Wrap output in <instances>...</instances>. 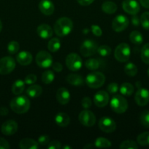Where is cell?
Listing matches in <instances>:
<instances>
[{"label": "cell", "instance_id": "cell-1", "mask_svg": "<svg viewBox=\"0 0 149 149\" xmlns=\"http://www.w3.org/2000/svg\"><path fill=\"white\" fill-rule=\"evenodd\" d=\"M10 106L15 113L22 114L29 111L30 108V100L25 95H18L12 99Z\"/></svg>", "mask_w": 149, "mask_h": 149}, {"label": "cell", "instance_id": "cell-2", "mask_svg": "<svg viewBox=\"0 0 149 149\" xmlns=\"http://www.w3.org/2000/svg\"><path fill=\"white\" fill-rule=\"evenodd\" d=\"M53 28L56 34L62 37L68 35L72 31L73 23L69 17H63L56 21Z\"/></svg>", "mask_w": 149, "mask_h": 149}, {"label": "cell", "instance_id": "cell-3", "mask_svg": "<svg viewBox=\"0 0 149 149\" xmlns=\"http://www.w3.org/2000/svg\"><path fill=\"white\" fill-rule=\"evenodd\" d=\"M105 82V76L102 72L94 71L90 73L86 78V83L90 88L97 89L102 87Z\"/></svg>", "mask_w": 149, "mask_h": 149}, {"label": "cell", "instance_id": "cell-4", "mask_svg": "<svg viewBox=\"0 0 149 149\" xmlns=\"http://www.w3.org/2000/svg\"><path fill=\"white\" fill-rule=\"evenodd\" d=\"M110 108L117 113H123L128 109V102L123 96L116 95L110 100Z\"/></svg>", "mask_w": 149, "mask_h": 149}, {"label": "cell", "instance_id": "cell-5", "mask_svg": "<svg viewBox=\"0 0 149 149\" xmlns=\"http://www.w3.org/2000/svg\"><path fill=\"white\" fill-rule=\"evenodd\" d=\"M131 55V49L128 44L121 43L116 47L114 52L115 58L120 63H125L129 61Z\"/></svg>", "mask_w": 149, "mask_h": 149}, {"label": "cell", "instance_id": "cell-6", "mask_svg": "<svg viewBox=\"0 0 149 149\" xmlns=\"http://www.w3.org/2000/svg\"><path fill=\"white\" fill-rule=\"evenodd\" d=\"M98 45L96 42L87 39L83 42L80 48V52L83 57H90L97 52Z\"/></svg>", "mask_w": 149, "mask_h": 149}, {"label": "cell", "instance_id": "cell-7", "mask_svg": "<svg viewBox=\"0 0 149 149\" xmlns=\"http://www.w3.org/2000/svg\"><path fill=\"white\" fill-rule=\"evenodd\" d=\"M37 64L39 68H48L52 65L53 58L49 52L46 51H39L35 58Z\"/></svg>", "mask_w": 149, "mask_h": 149}, {"label": "cell", "instance_id": "cell-8", "mask_svg": "<svg viewBox=\"0 0 149 149\" xmlns=\"http://www.w3.org/2000/svg\"><path fill=\"white\" fill-rule=\"evenodd\" d=\"M15 68V61L10 56H6L0 59V74H9Z\"/></svg>", "mask_w": 149, "mask_h": 149}, {"label": "cell", "instance_id": "cell-9", "mask_svg": "<svg viewBox=\"0 0 149 149\" xmlns=\"http://www.w3.org/2000/svg\"><path fill=\"white\" fill-rule=\"evenodd\" d=\"M66 65L72 71H77L82 67V59L77 54L70 53L66 58Z\"/></svg>", "mask_w": 149, "mask_h": 149}, {"label": "cell", "instance_id": "cell-10", "mask_svg": "<svg viewBox=\"0 0 149 149\" xmlns=\"http://www.w3.org/2000/svg\"><path fill=\"white\" fill-rule=\"evenodd\" d=\"M79 122L80 124L86 127H93L96 123V116L93 114V113L91 111L86 110L83 111L80 113L78 116Z\"/></svg>", "mask_w": 149, "mask_h": 149}, {"label": "cell", "instance_id": "cell-11", "mask_svg": "<svg viewBox=\"0 0 149 149\" xmlns=\"http://www.w3.org/2000/svg\"><path fill=\"white\" fill-rule=\"evenodd\" d=\"M99 127L102 132L105 133H111L116 129V124L115 121L111 118L104 116L99 119Z\"/></svg>", "mask_w": 149, "mask_h": 149}, {"label": "cell", "instance_id": "cell-12", "mask_svg": "<svg viewBox=\"0 0 149 149\" xmlns=\"http://www.w3.org/2000/svg\"><path fill=\"white\" fill-rule=\"evenodd\" d=\"M129 19L124 15H118L114 17L112 22V28L115 31L121 32L125 30L129 26Z\"/></svg>", "mask_w": 149, "mask_h": 149}, {"label": "cell", "instance_id": "cell-13", "mask_svg": "<svg viewBox=\"0 0 149 149\" xmlns=\"http://www.w3.org/2000/svg\"><path fill=\"white\" fill-rule=\"evenodd\" d=\"M134 100L138 106H146L149 103V90L142 87L139 88L134 96Z\"/></svg>", "mask_w": 149, "mask_h": 149}, {"label": "cell", "instance_id": "cell-14", "mask_svg": "<svg viewBox=\"0 0 149 149\" xmlns=\"http://www.w3.org/2000/svg\"><path fill=\"white\" fill-rule=\"evenodd\" d=\"M123 10L129 15H137L140 12V7L135 0H124L122 2Z\"/></svg>", "mask_w": 149, "mask_h": 149}, {"label": "cell", "instance_id": "cell-15", "mask_svg": "<svg viewBox=\"0 0 149 149\" xmlns=\"http://www.w3.org/2000/svg\"><path fill=\"white\" fill-rule=\"evenodd\" d=\"M109 95L104 90L98 91L93 97V103L97 107L103 108L109 103Z\"/></svg>", "mask_w": 149, "mask_h": 149}, {"label": "cell", "instance_id": "cell-16", "mask_svg": "<svg viewBox=\"0 0 149 149\" xmlns=\"http://www.w3.org/2000/svg\"><path fill=\"white\" fill-rule=\"evenodd\" d=\"M1 132L4 135H14L18 131V123L14 120H7L1 125Z\"/></svg>", "mask_w": 149, "mask_h": 149}, {"label": "cell", "instance_id": "cell-17", "mask_svg": "<svg viewBox=\"0 0 149 149\" xmlns=\"http://www.w3.org/2000/svg\"><path fill=\"white\" fill-rule=\"evenodd\" d=\"M38 7L39 11L45 15H51L55 10L53 3L51 0H41Z\"/></svg>", "mask_w": 149, "mask_h": 149}, {"label": "cell", "instance_id": "cell-18", "mask_svg": "<svg viewBox=\"0 0 149 149\" xmlns=\"http://www.w3.org/2000/svg\"><path fill=\"white\" fill-rule=\"evenodd\" d=\"M37 33L42 39H48L53 36V29L49 25L41 24L37 27Z\"/></svg>", "mask_w": 149, "mask_h": 149}, {"label": "cell", "instance_id": "cell-19", "mask_svg": "<svg viewBox=\"0 0 149 149\" xmlns=\"http://www.w3.org/2000/svg\"><path fill=\"white\" fill-rule=\"evenodd\" d=\"M56 100L60 104H67L70 100V93L68 90L64 87H61L58 89L56 92Z\"/></svg>", "mask_w": 149, "mask_h": 149}, {"label": "cell", "instance_id": "cell-20", "mask_svg": "<svg viewBox=\"0 0 149 149\" xmlns=\"http://www.w3.org/2000/svg\"><path fill=\"white\" fill-rule=\"evenodd\" d=\"M32 54L26 51H22L19 52L16 56V61L19 64L22 65H28L32 62Z\"/></svg>", "mask_w": 149, "mask_h": 149}, {"label": "cell", "instance_id": "cell-21", "mask_svg": "<svg viewBox=\"0 0 149 149\" xmlns=\"http://www.w3.org/2000/svg\"><path fill=\"white\" fill-rule=\"evenodd\" d=\"M55 122L58 126L61 127H66L70 122V118L66 113L60 112L55 116Z\"/></svg>", "mask_w": 149, "mask_h": 149}, {"label": "cell", "instance_id": "cell-22", "mask_svg": "<svg viewBox=\"0 0 149 149\" xmlns=\"http://www.w3.org/2000/svg\"><path fill=\"white\" fill-rule=\"evenodd\" d=\"M39 146L37 141L31 138H23L19 143V147L21 149H37Z\"/></svg>", "mask_w": 149, "mask_h": 149}, {"label": "cell", "instance_id": "cell-23", "mask_svg": "<svg viewBox=\"0 0 149 149\" xmlns=\"http://www.w3.org/2000/svg\"><path fill=\"white\" fill-rule=\"evenodd\" d=\"M67 81L69 84L75 87H80L84 84V79L83 77L76 74H71L67 76Z\"/></svg>", "mask_w": 149, "mask_h": 149}, {"label": "cell", "instance_id": "cell-24", "mask_svg": "<svg viewBox=\"0 0 149 149\" xmlns=\"http://www.w3.org/2000/svg\"><path fill=\"white\" fill-rule=\"evenodd\" d=\"M26 93L32 98H36L41 95L42 93V88L38 84H34V85L31 84L26 90Z\"/></svg>", "mask_w": 149, "mask_h": 149}, {"label": "cell", "instance_id": "cell-25", "mask_svg": "<svg viewBox=\"0 0 149 149\" xmlns=\"http://www.w3.org/2000/svg\"><path fill=\"white\" fill-rule=\"evenodd\" d=\"M25 89V82L20 79H18L13 83L12 86V92L15 95H19Z\"/></svg>", "mask_w": 149, "mask_h": 149}, {"label": "cell", "instance_id": "cell-26", "mask_svg": "<svg viewBox=\"0 0 149 149\" xmlns=\"http://www.w3.org/2000/svg\"><path fill=\"white\" fill-rule=\"evenodd\" d=\"M134 87L129 82H124L120 87V93L124 96H131L134 93Z\"/></svg>", "mask_w": 149, "mask_h": 149}, {"label": "cell", "instance_id": "cell-27", "mask_svg": "<svg viewBox=\"0 0 149 149\" xmlns=\"http://www.w3.org/2000/svg\"><path fill=\"white\" fill-rule=\"evenodd\" d=\"M102 10L107 14H113L117 10V5L112 1H105L102 4Z\"/></svg>", "mask_w": 149, "mask_h": 149}, {"label": "cell", "instance_id": "cell-28", "mask_svg": "<svg viewBox=\"0 0 149 149\" xmlns=\"http://www.w3.org/2000/svg\"><path fill=\"white\" fill-rule=\"evenodd\" d=\"M129 39L134 45H140L143 43V37L142 33L138 31H133L129 35Z\"/></svg>", "mask_w": 149, "mask_h": 149}, {"label": "cell", "instance_id": "cell-29", "mask_svg": "<svg viewBox=\"0 0 149 149\" xmlns=\"http://www.w3.org/2000/svg\"><path fill=\"white\" fill-rule=\"evenodd\" d=\"M61 47V42L57 38H53L48 42V48L51 52H56Z\"/></svg>", "mask_w": 149, "mask_h": 149}, {"label": "cell", "instance_id": "cell-30", "mask_svg": "<svg viewBox=\"0 0 149 149\" xmlns=\"http://www.w3.org/2000/svg\"><path fill=\"white\" fill-rule=\"evenodd\" d=\"M55 79V75L54 73L51 70H48L42 73V81L44 84H49L51 82H53Z\"/></svg>", "mask_w": 149, "mask_h": 149}, {"label": "cell", "instance_id": "cell-31", "mask_svg": "<svg viewBox=\"0 0 149 149\" xmlns=\"http://www.w3.org/2000/svg\"><path fill=\"white\" fill-rule=\"evenodd\" d=\"M137 142L142 146H149V132H145L140 134L137 138Z\"/></svg>", "mask_w": 149, "mask_h": 149}, {"label": "cell", "instance_id": "cell-32", "mask_svg": "<svg viewBox=\"0 0 149 149\" xmlns=\"http://www.w3.org/2000/svg\"><path fill=\"white\" fill-rule=\"evenodd\" d=\"M94 146L96 148H109L111 146V142L106 138L99 137L95 141Z\"/></svg>", "mask_w": 149, "mask_h": 149}, {"label": "cell", "instance_id": "cell-33", "mask_svg": "<svg viewBox=\"0 0 149 149\" xmlns=\"http://www.w3.org/2000/svg\"><path fill=\"white\" fill-rule=\"evenodd\" d=\"M124 71L127 75L129 76V77H134L137 74V68L132 63H128L126 64Z\"/></svg>", "mask_w": 149, "mask_h": 149}, {"label": "cell", "instance_id": "cell-34", "mask_svg": "<svg viewBox=\"0 0 149 149\" xmlns=\"http://www.w3.org/2000/svg\"><path fill=\"white\" fill-rule=\"evenodd\" d=\"M140 57L145 63L149 65V43L145 44L143 47L140 52Z\"/></svg>", "mask_w": 149, "mask_h": 149}, {"label": "cell", "instance_id": "cell-35", "mask_svg": "<svg viewBox=\"0 0 149 149\" xmlns=\"http://www.w3.org/2000/svg\"><path fill=\"white\" fill-rule=\"evenodd\" d=\"M85 66L88 68L89 70H91V71H95V70L98 69L99 67V63L95 58H90V59L87 60L85 62Z\"/></svg>", "mask_w": 149, "mask_h": 149}, {"label": "cell", "instance_id": "cell-36", "mask_svg": "<svg viewBox=\"0 0 149 149\" xmlns=\"http://www.w3.org/2000/svg\"><path fill=\"white\" fill-rule=\"evenodd\" d=\"M20 49V45L19 43L16 41H12L7 45V51L11 55H14L16 52H18Z\"/></svg>", "mask_w": 149, "mask_h": 149}, {"label": "cell", "instance_id": "cell-37", "mask_svg": "<svg viewBox=\"0 0 149 149\" xmlns=\"http://www.w3.org/2000/svg\"><path fill=\"white\" fill-rule=\"evenodd\" d=\"M97 52L100 56L108 57L111 54V48L108 45H101L98 47Z\"/></svg>", "mask_w": 149, "mask_h": 149}, {"label": "cell", "instance_id": "cell-38", "mask_svg": "<svg viewBox=\"0 0 149 149\" xmlns=\"http://www.w3.org/2000/svg\"><path fill=\"white\" fill-rule=\"evenodd\" d=\"M140 121L143 127L149 128V111H144L142 112L140 116Z\"/></svg>", "mask_w": 149, "mask_h": 149}, {"label": "cell", "instance_id": "cell-39", "mask_svg": "<svg viewBox=\"0 0 149 149\" xmlns=\"http://www.w3.org/2000/svg\"><path fill=\"white\" fill-rule=\"evenodd\" d=\"M140 23L145 30H149V12H145L140 17Z\"/></svg>", "mask_w": 149, "mask_h": 149}, {"label": "cell", "instance_id": "cell-40", "mask_svg": "<svg viewBox=\"0 0 149 149\" xmlns=\"http://www.w3.org/2000/svg\"><path fill=\"white\" fill-rule=\"evenodd\" d=\"M119 148L121 149H137L138 148V146L133 141H125L121 143Z\"/></svg>", "mask_w": 149, "mask_h": 149}, {"label": "cell", "instance_id": "cell-41", "mask_svg": "<svg viewBox=\"0 0 149 149\" xmlns=\"http://www.w3.org/2000/svg\"><path fill=\"white\" fill-rule=\"evenodd\" d=\"M37 76L35 75V74H29V75L26 76V78H25V79H24V82H25V84L31 85V84H34V83L37 81Z\"/></svg>", "mask_w": 149, "mask_h": 149}, {"label": "cell", "instance_id": "cell-42", "mask_svg": "<svg viewBox=\"0 0 149 149\" xmlns=\"http://www.w3.org/2000/svg\"><path fill=\"white\" fill-rule=\"evenodd\" d=\"M107 90H108V93L110 94H115L118 91V84L115 82L110 83V84H108Z\"/></svg>", "mask_w": 149, "mask_h": 149}, {"label": "cell", "instance_id": "cell-43", "mask_svg": "<svg viewBox=\"0 0 149 149\" xmlns=\"http://www.w3.org/2000/svg\"><path fill=\"white\" fill-rule=\"evenodd\" d=\"M49 141H50V138L48 135H41L38 138V143L41 146H45V145H48L49 143Z\"/></svg>", "mask_w": 149, "mask_h": 149}, {"label": "cell", "instance_id": "cell-44", "mask_svg": "<svg viewBox=\"0 0 149 149\" xmlns=\"http://www.w3.org/2000/svg\"><path fill=\"white\" fill-rule=\"evenodd\" d=\"M92 102L90 97H84L81 100V105L85 109H88L91 106Z\"/></svg>", "mask_w": 149, "mask_h": 149}, {"label": "cell", "instance_id": "cell-45", "mask_svg": "<svg viewBox=\"0 0 149 149\" xmlns=\"http://www.w3.org/2000/svg\"><path fill=\"white\" fill-rule=\"evenodd\" d=\"M61 148V143L58 141H53L48 144V149H60Z\"/></svg>", "mask_w": 149, "mask_h": 149}, {"label": "cell", "instance_id": "cell-46", "mask_svg": "<svg viewBox=\"0 0 149 149\" xmlns=\"http://www.w3.org/2000/svg\"><path fill=\"white\" fill-rule=\"evenodd\" d=\"M92 33L96 36H101L102 34V31L101 28L97 25H92L91 26Z\"/></svg>", "mask_w": 149, "mask_h": 149}, {"label": "cell", "instance_id": "cell-47", "mask_svg": "<svg viewBox=\"0 0 149 149\" xmlns=\"http://www.w3.org/2000/svg\"><path fill=\"white\" fill-rule=\"evenodd\" d=\"M10 146L7 141L2 138H0V149H9Z\"/></svg>", "mask_w": 149, "mask_h": 149}, {"label": "cell", "instance_id": "cell-48", "mask_svg": "<svg viewBox=\"0 0 149 149\" xmlns=\"http://www.w3.org/2000/svg\"><path fill=\"white\" fill-rule=\"evenodd\" d=\"M131 21V24H132L133 26H136V27H137V26L140 24V18H139V17L137 15H132Z\"/></svg>", "mask_w": 149, "mask_h": 149}, {"label": "cell", "instance_id": "cell-49", "mask_svg": "<svg viewBox=\"0 0 149 149\" xmlns=\"http://www.w3.org/2000/svg\"><path fill=\"white\" fill-rule=\"evenodd\" d=\"M52 68L55 71H56V72H61L63 69L62 65L58 62L53 63L52 64Z\"/></svg>", "mask_w": 149, "mask_h": 149}, {"label": "cell", "instance_id": "cell-50", "mask_svg": "<svg viewBox=\"0 0 149 149\" xmlns=\"http://www.w3.org/2000/svg\"><path fill=\"white\" fill-rule=\"evenodd\" d=\"M77 1L80 5L88 6V5H90L91 4H92L94 0H77Z\"/></svg>", "mask_w": 149, "mask_h": 149}, {"label": "cell", "instance_id": "cell-51", "mask_svg": "<svg viewBox=\"0 0 149 149\" xmlns=\"http://www.w3.org/2000/svg\"><path fill=\"white\" fill-rule=\"evenodd\" d=\"M9 111L6 107H1L0 108V115L1 116H6L8 114Z\"/></svg>", "mask_w": 149, "mask_h": 149}, {"label": "cell", "instance_id": "cell-52", "mask_svg": "<svg viewBox=\"0 0 149 149\" xmlns=\"http://www.w3.org/2000/svg\"><path fill=\"white\" fill-rule=\"evenodd\" d=\"M140 2L145 8L149 9V0H140Z\"/></svg>", "mask_w": 149, "mask_h": 149}, {"label": "cell", "instance_id": "cell-53", "mask_svg": "<svg viewBox=\"0 0 149 149\" xmlns=\"http://www.w3.org/2000/svg\"><path fill=\"white\" fill-rule=\"evenodd\" d=\"M93 145H92V144H88L87 146H84V148H86V149H88V148H93Z\"/></svg>", "mask_w": 149, "mask_h": 149}, {"label": "cell", "instance_id": "cell-54", "mask_svg": "<svg viewBox=\"0 0 149 149\" xmlns=\"http://www.w3.org/2000/svg\"><path fill=\"white\" fill-rule=\"evenodd\" d=\"M63 148L64 149H72L71 146H63Z\"/></svg>", "mask_w": 149, "mask_h": 149}, {"label": "cell", "instance_id": "cell-55", "mask_svg": "<svg viewBox=\"0 0 149 149\" xmlns=\"http://www.w3.org/2000/svg\"><path fill=\"white\" fill-rule=\"evenodd\" d=\"M1 29H2V23H1V21L0 20V32H1Z\"/></svg>", "mask_w": 149, "mask_h": 149}, {"label": "cell", "instance_id": "cell-56", "mask_svg": "<svg viewBox=\"0 0 149 149\" xmlns=\"http://www.w3.org/2000/svg\"><path fill=\"white\" fill-rule=\"evenodd\" d=\"M147 73H148V77H149V68H148V69Z\"/></svg>", "mask_w": 149, "mask_h": 149}]
</instances>
